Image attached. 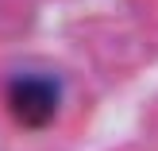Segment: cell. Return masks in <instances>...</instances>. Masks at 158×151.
Returning a JSON list of instances; mask_svg holds the SVG:
<instances>
[{"label":"cell","mask_w":158,"mask_h":151,"mask_svg":"<svg viewBox=\"0 0 158 151\" xmlns=\"http://www.w3.org/2000/svg\"><path fill=\"white\" fill-rule=\"evenodd\" d=\"M62 109V85L46 70H19L8 82V113L23 128H46Z\"/></svg>","instance_id":"obj_1"}]
</instances>
